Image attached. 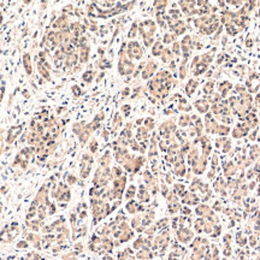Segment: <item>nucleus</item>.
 Masks as SVG:
<instances>
[{"mask_svg":"<svg viewBox=\"0 0 260 260\" xmlns=\"http://www.w3.org/2000/svg\"><path fill=\"white\" fill-rule=\"evenodd\" d=\"M155 69H157V63L150 62V63L147 64V69H145L143 72H142V78H143V80L150 78V77L153 75V72L155 71Z\"/></svg>","mask_w":260,"mask_h":260,"instance_id":"8","label":"nucleus"},{"mask_svg":"<svg viewBox=\"0 0 260 260\" xmlns=\"http://www.w3.org/2000/svg\"><path fill=\"white\" fill-rule=\"evenodd\" d=\"M214 58H216V57H214V53H213V52H211V51L205 52L203 54H201V55H200V60H201V63L206 64V65H208V66H210V64H212V63H213Z\"/></svg>","mask_w":260,"mask_h":260,"instance_id":"9","label":"nucleus"},{"mask_svg":"<svg viewBox=\"0 0 260 260\" xmlns=\"http://www.w3.org/2000/svg\"><path fill=\"white\" fill-rule=\"evenodd\" d=\"M93 77H94V72L90 71V70H89V71H87V72L84 73V75H83V80H84L86 82H88V83H89V82H92Z\"/></svg>","mask_w":260,"mask_h":260,"instance_id":"19","label":"nucleus"},{"mask_svg":"<svg viewBox=\"0 0 260 260\" xmlns=\"http://www.w3.org/2000/svg\"><path fill=\"white\" fill-rule=\"evenodd\" d=\"M172 52H174L176 55H181V44H179V42H177V41L174 42Z\"/></svg>","mask_w":260,"mask_h":260,"instance_id":"21","label":"nucleus"},{"mask_svg":"<svg viewBox=\"0 0 260 260\" xmlns=\"http://www.w3.org/2000/svg\"><path fill=\"white\" fill-rule=\"evenodd\" d=\"M235 90H236L237 93H240V94H241V95H242V94H243V93L246 92V89H245V87H243L242 84H240V83L235 86Z\"/></svg>","mask_w":260,"mask_h":260,"instance_id":"23","label":"nucleus"},{"mask_svg":"<svg viewBox=\"0 0 260 260\" xmlns=\"http://www.w3.org/2000/svg\"><path fill=\"white\" fill-rule=\"evenodd\" d=\"M176 40V35L175 34H171V33H166L165 35H164V42L165 44H171V42H174Z\"/></svg>","mask_w":260,"mask_h":260,"instance_id":"16","label":"nucleus"},{"mask_svg":"<svg viewBox=\"0 0 260 260\" xmlns=\"http://www.w3.org/2000/svg\"><path fill=\"white\" fill-rule=\"evenodd\" d=\"M194 107L198 110V112L201 115H206L207 112H210L211 105L210 102L206 100V98H201V99H196L194 101Z\"/></svg>","mask_w":260,"mask_h":260,"instance_id":"2","label":"nucleus"},{"mask_svg":"<svg viewBox=\"0 0 260 260\" xmlns=\"http://www.w3.org/2000/svg\"><path fill=\"white\" fill-rule=\"evenodd\" d=\"M163 52H164V47H163L161 42H160V41H157L155 45L153 46L152 54L155 55V57H158V55H161V54H163Z\"/></svg>","mask_w":260,"mask_h":260,"instance_id":"11","label":"nucleus"},{"mask_svg":"<svg viewBox=\"0 0 260 260\" xmlns=\"http://www.w3.org/2000/svg\"><path fill=\"white\" fill-rule=\"evenodd\" d=\"M220 40H222V45H223V46H227V44H228V40H227V35H224V36H223V38H222Z\"/></svg>","mask_w":260,"mask_h":260,"instance_id":"26","label":"nucleus"},{"mask_svg":"<svg viewBox=\"0 0 260 260\" xmlns=\"http://www.w3.org/2000/svg\"><path fill=\"white\" fill-rule=\"evenodd\" d=\"M225 3H227V5L232 6V7H238V6H241V5H243L242 1H225Z\"/></svg>","mask_w":260,"mask_h":260,"instance_id":"24","label":"nucleus"},{"mask_svg":"<svg viewBox=\"0 0 260 260\" xmlns=\"http://www.w3.org/2000/svg\"><path fill=\"white\" fill-rule=\"evenodd\" d=\"M223 30H224V27H223V25H220V27L218 28V30H217V31H216V33L213 34V39H212V40H214V41H216V40H218V39L220 38V35H222Z\"/></svg>","mask_w":260,"mask_h":260,"instance_id":"22","label":"nucleus"},{"mask_svg":"<svg viewBox=\"0 0 260 260\" xmlns=\"http://www.w3.org/2000/svg\"><path fill=\"white\" fill-rule=\"evenodd\" d=\"M129 93H130V89H129V88H125V89L123 90V97H125V95H129Z\"/></svg>","mask_w":260,"mask_h":260,"instance_id":"28","label":"nucleus"},{"mask_svg":"<svg viewBox=\"0 0 260 260\" xmlns=\"http://www.w3.org/2000/svg\"><path fill=\"white\" fill-rule=\"evenodd\" d=\"M128 54L130 58H134V59H140L143 54V51L141 48V46L139 45V42L136 41H131L129 42L128 45Z\"/></svg>","mask_w":260,"mask_h":260,"instance_id":"1","label":"nucleus"},{"mask_svg":"<svg viewBox=\"0 0 260 260\" xmlns=\"http://www.w3.org/2000/svg\"><path fill=\"white\" fill-rule=\"evenodd\" d=\"M123 111H124V113L128 116L129 112H130V105H124V106H123Z\"/></svg>","mask_w":260,"mask_h":260,"instance_id":"25","label":"nucleus"},{"mask_svg":"<svg viewBox=\"0 0 260 260\" xmlns=\"http://www.w3.org/2000/svg\"><path fill=\"white\" fill-rule=\"evenodd\" d=\"M192 69V72H193V75L195 76V77H198V76H201V75H203V73H206V71L208 70V65H206V64H203V63H198L195 66H193V68H190Z\"/></svg>","mask_w":260,"mask_h":260,"instance_id":"7","label":"nucleus"},{"mask_svg":"<svg viewBox=\"0 0 260 260\" xmlns=\"http://www.w3.org/2000/svg\"><path fill=\"white\" fill-rule=\"evenodd\" d=\"M136 33H137V24L134 23V24L131 25V29H130L129 34H128V38H129V39H134L135 36H136Z\"/></svg>","mask_w":260,"mask_h":260,"instance_id":"17","label":"nucleus"},{"mask_svg":"<svg viewBox=\"0 0 260 260\" xmlns=\"http://www.w3.org/2000/svg\"><path fill=\"white\" fill-rule=\"evenodd\" d=\"M230 131V129L227 126V125H218L217 130H216V134H219V135H227L228 133Z\"/></svg>","mask_w":260,"mask_h":260,"instance_id":"15","label":"nucleus"},{"mask_svg":"<svg viewBox=\"0 0 260 260\" xmlns=\"http://www.w3.org/2000/svg\"><path fill=\"white\" fill-rule=\"evenodd\" d=\"M192 124V118L188 115H182L179 117V125L181 126H188Z\"/></svg>","mask_w":260,"mask_h":260,"instance_id":"14","label":"nucleus"},{"mask_svg":"<svg viewBox=\"0 0 260 260\" xmlns=\"http://www.w3.org/2000/svg\"><path fill=\"white\" fill-rule=\"evenodd\" d=\"M231 88H232V83L227 81V80L220 81L217 84V90H218L219 94L222 95L223 99H227V95H228V93L231 90Z\"/></svg>","mask_w":260,"mask_h":260,"instance_id":"3","label":"nucleus"},{"mask_svg":"<svg viewBox=\"0 0 260 260\" xmlns=\"http://www.w3.org/2000/svg\"><path fill=\"white\" fill-rule=\"evenodd\" d=\"M198 87H199V81L196 78H190L187 82V84H185V87H184V92H185V94H187L188 98H192L194 95V93L196 92Z\"/></svg>","mask_w":260,"mask_h":260,"instance_id":"4","label":"nucleus"},{"mask_svg":"<svg viewBox=\"0 0 260 260\" xmlns=\"http://www.w3.org/2000/svg\"><path fill=\"white\" fill-rule=\"evenodd\" d=\"M187 76H188V69L184 63H182L178 69V77L179 80H184V78H187Z\"/></svg>","mask_w":260,"mask_h":260,"instance_id":"12","label":"nucleus"},{"mask_svg":"<svg viewBox=\"0 0 260 260\" xmlns=\"http://www.w3.org/2000/svg\"><path fill=\"white\" fill-rule=\"evenodd\" d=\"M171 29L172 31L175 33V35H182L185 33V30H187V25H185L184 21H175V23L171 24Z\"/></svg>","mask_w":260,"mask_h":260,"instance_id":"6","label":"nucleus"},{"mask_svg":"<svg viewBox=\"0 0 260 260\" xmlns=\"http://www.w3.org/2000/svg\"><path fill=\"white\" fill-rule=\"evenodd\" d=\"M154 7L157 9V10H159V11H163L166 6H168V1H155L154 4Z\"/></svg>","mask_w":260,"mask_h":260,"instance_id":"18","label":"nucleus"},{"mask_svg":"<svg viewBox=\"0 0 260 260\" xmlns=\"http://www.w3.org/2000/svg\"><path fill=\"white\" fill-rule=\"evenodd\" d=\"M214 87H216L214 81H207V82H205V84H203V87H202L203 94H205L206 97L211 95L212 93H214Z\"/></svg>","mask_w":260,"mask_h":260,"instance_id":"10","label":"nucleus"},{"mask_svg":"<svg viewBox=\"0 0 260 260\" xmlns=\"http://www.w3.org/2000/svg\"><path fill=\"white\" fill-rule=\"evenodd\" d=\"M223 62H225V53H219L218 55H217V58H216V64L217 65H222L223 64Z\"/></svg>","mask_w":260,"mask_h":260,"instance_id":"20","label":"nucleus"},{"mask_svg":"<svg viewBox=\"0 0 260 260\" xmlns=\"http://www.w3.org/2000/svg\"><path fill=\"white\" fill-rule=\"evenodd\" d=\"M170 69H171V70H175V69H176V63H175L174 60L170 62Z\"/></svg>","mask_w":260,"mask_h":260,"instance_id":"27","label":"nucleus"},{"mask_svg":"<svg viewBox=\"0 0 260 260\" xmlns=\"http://www.w3.org/2000/svg\"><path fill=\"white\" fill-rule=\"evenodd\" d=\"M134 70V64L128 59H121L119 62V72L121 75H129Z\"/></svg>","mask_w":260,"mask_h":260,"instance_id":"5","label":"nucleus"},{"mask_svg":"<svg viewBox=\"0 0 260 260\" xmlns=\"http://www.w3.org/2000/svg\"><path fill=\"white\" fill-rule=\"evenodd\" d=\"M161 59L164 63H168L172 60V51H170V48H165L163 54H161Z\"/></svg>","mask_w":260,"mask_h":260,"instance_id":"13","label":"nucleus"}]
</instances>
